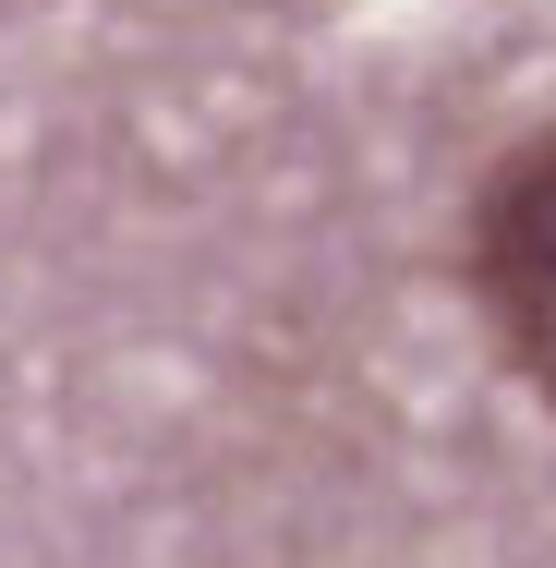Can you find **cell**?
Listing matches in <instances>:
<instances>
[{
  "instance_id": "cell-1",
  "label": "cell",
  "mask_w": 556,
  "mask_h": 568,
  "mask_svg": "<svg viewBox=\"0 0 556 568\" xmlns=\"http://www.w3.org/2000/svg\"><path fill=\"white\" fill-rule=\"evenodd\" d=\"M472 291L496 315V351L556 412V133H533L520 158L484 170V194H472Z\"/></svg>"
}]
</instances>
